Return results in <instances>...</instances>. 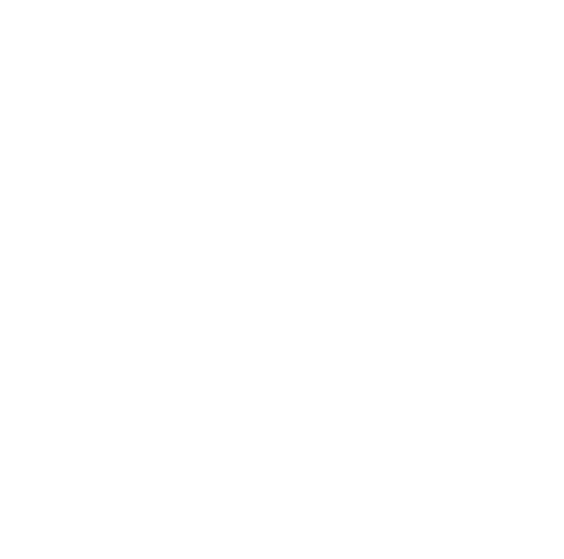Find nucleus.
Listing matches in <instances>:
<instances>
[]
</instances>
